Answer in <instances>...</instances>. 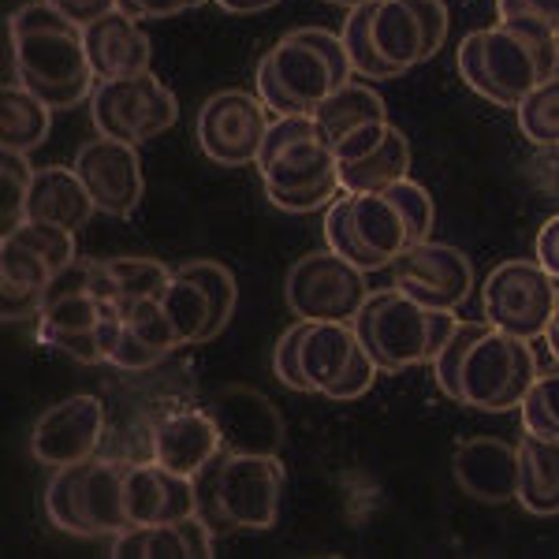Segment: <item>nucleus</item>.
Segmentation results:
<instances>
[{"mask_svg":"<svg viewBox=\"0 0 559 559\" xmlns=\"http://www.w3.org/2000/svg\"><path fill=\"white\" fill-rule=\"evenodd\" d=\"M224 452L216 421L202 407H173L157 414L150 426V459L168 471L198 477L216 455Z\"/></svg>","mask_w":559,"mask_h":559,"instance_id":"obj_20","label":"nucleus"},{"mask_svg":"<svg viewBox=\"0 0 559 559\" xmlns=\"http://www.w3.org/2000/svg\"><path fill=\"white\" fill-rule=\"evenodd\" d=\"M559 302V280L540 261H500L481 284V310L492 329L530 340L545 336Z\"/></svg>","mask_w":559,"mask_h":559,"instance_id":"obj_8","label":"nucleus"},{"mask_svg":"<svg viewBox=\"0 0 559 559\" xmlns=\"http://www.w3.org/2000/svg\"><path fill=\"white\" fill-rule=\"evenodd\" d=\"M210 522L198 515L179 522H160V526H128L112 537L116 559H210L213 548Z\"/></svg>","mask_w":559,"mask_h":559,"instance_id":"obj_24","label":"nucleus"},{"mask_svg":"<svg viewBox=\"0 0 559 559\" xmlns=\"http://www.w3.org/2000/svg\"><path fill=\"white\" fill-rule=\"evenodd\" d=\"M52 128V108L20 83H8L0 94V150L34 153L45 146Z\"/></svg>","mask_w":559,"mask_h":559,"instance_id":"obj_30","label":"nucleus"},{"mask_svg":"<svg viewBox=\"0 0 559 559\" xmlns=\"http://www.w3.org/2000/svg\"><path fill=\"white\" fill-rule=\"evenodd\" d=\"M350 221H355V236L362 239V247L384 269H392V261L418 242L407 213H403V205L395 202V194L388 187L373 194H350Z\"/></svg>","mask_w":559,"mask_h":559,"instance_id":"obj_27","label":"nucleus"},{"mask_svg":"<svg viewBox=\"0 0 559 559\" xmlns=\"http://www.w3.org/2000/svg\"><path fill=\"white\" fill-rule=\"evenodd\" d=\"M407 173H411V142H407V134L395 128V123L388 128L384 142L373 153H366L362 160H350V165L336 168L344 194L384 191V187L400 183V179L407 176Z\"/></svg>","mask_w":559,"mask_h":559,"instance_id":"obj_29","label":"nucleus"},{"mask_svg":"<svg viewBox=\"0 0 559 559\" xmlns=\"http://www.w3.org/2000/svg\"><path fill=\"white\" fill-rule=\"evenodd\" d=\"M459 332H463V369H459L455 403L489 414L522 407L540 377L530 340L508 336L489 321H459Z\"/></svg>","mask_w":559,"mask_h":559,"instance_id":"obj_6","label":"nucleus"},{"mask_svg":"<svg viewBox=\"0 0 559 559\" xmlns=\"http://www.w3.org/2000/svg\"><path fill=\"white\" fill-rule=\"evenodd\" d=\"M45 4H52L57 12H64L71 23L86 26V23L102 20L105 12H112L116 0H45Z\"/></svg>","mask_w":559,"mask_h":559,"instance_id":"obj_48","label":"nucleus"},{"mask_svg":"<svg viewBox=\"0 0 559 559\" xmlns=\"http://www.w3.org/2000/svg\"><path fill=\"white\" fill-rule=\"evenodd\" d=\"M94 213H97V205L75 168L49 165L34 173L31 198H26V221L57 224V228L79 231V228H86Z\"/></svg>","mask_w":559,"mask_h":559,"instance_id":"obj_26","label":"nucleus"},{"mask_svg":"<svg viewBox=\"0 0 559 559\" xmlns=\"http://www.w3.org/2000/svg\"><path fill=\"white\" fill-rule=\"evenodd\" d=\"M336 146L313 116H276L258 153L265 191H306L336 179Z\"/></svg>","mask_w":559,"mask_h":559,"instance_id":"obj_10","label":"nucleus"},{"mask_svg":"<svg viewBox=\"0 0 559 559\" xmlns=\"http://www.w3.org/2000/svg\"><path fill=\"white\" fill-rule=\"evenodd\" d=\"M284 463L280 455L221 459V508L231 530H269L284 500Z\"/></svg>","mask_w":559,"mask_h":559,"instance_id":"obj_17","label":"nucleus"},{"mask_svg":"<svg viewBox=\"0 0 559 559\" xmlns=\"http://www.w3.org/2000/svg\"><path fill=\"white\" fill-rule=\"evenodd\" d=\"M108 362L120 366V369H128V373H146V369L165 362V355L150 350L146 344H139V340H134L128 329H120V336H116L112 350H108Z\"/></svg>","mask_w":559,"mask_h":559,"instance_id":"obj_45","label":"nucleus"},{"mask_svg":"<svg viewBox=\"0 0 559 559\" xmlns=\"http://www.w3.org/2000/svg\"><path fill=\"white\" fill-rule=\"evenodd\" d=\"M324 242L329 250H336L340 258L350 261L362 273H381V261H377L369 250L362 247V239L355 236V221H350V194H340L336 202L324 210Z\"/></svg>","mask_w":559,"mask_h":559,"instance_id":"obj_39","label":"nucleus"},{"mask_svg":"<svg viewBox=\"0 0 559 559\" xmlns=\"http://www.w3.org/2000/svg\"><path fill=\"white\" fill-rule=\"evenodd\" d=\"M522 429L559 440V362L556 369L540 373L530 395L522 400Z\"/></svg>","mask_w":559,"mask_h":559,"instance_id":"obj_41","label":"nucleus"},{"mask_svg":"<svg viewBox=\"0 0 559 559\" xmlns=\"http://www.w3.org/2000/svg\"><path fill=\"white\" fill-rule=\"evenodd\" d=\"M452 477L466 496L481 503L519 500V448L500 437L463 440L452 455Z\"/></svg>","mask_w":559,"mask_h":559,"instance_id":"obj_22","label":"nucleus"},{"mask_svg":"<svg viewBox=\"0 0 559 559\" xmlns=\"http://www.w3.org/2000/svg\"><path fill=\"white\" fill-rule=\"evenodd\" d=\"M344 194L340 187V176L336 179H324L318 187H306V191H265L269 202L284 213H313V210H329L336 198Z\"/></svg>","mask_w":559,"mask_h":559,"instance_id":"obj_44","label":"nucleus"},{"mask_svg":"<svg viewBox=\"0 0 559 559\" xmlns=\"http://www.w3.org/2000/svg\"><path fill=\"white\" fill-rule=\"evenodd\" d=\"M108 292L120 306L139 299H160L173 280V269H165L157 258H105Z\"/></svg>","mask_w":559,"mask_h":559,"instance_id":"obj_33","label":"nucleus"},{"mask_svg":"<svg viewBox=\"0 0 559 559\" xmlns=\"http://www.w3.org/2000/svg\"><path fill=\"white\" fill-rule=\"evenodd\" d=\"M392 280L403 295L432 310H459L474 292V265L452 242L421 239L392 261Z\"/></svg>","mask_w":559,"mask_h":559,"instance_id":"obj_15","label":"nucleus"},{"mask_svg":"<svg viewBox=\"0 0 559 559\" xmlns=\"http://www.w3.org/2000/svg\"><path fill=\"white\" fill-rule=\"evenodd\" d=\"M388 128H392V123L381 120V123H366V128L344 134V139L336 142V165H350V160H362L366 153H373L384 142Z\"/></svg>","mask_w":559,"mask_h":559,"instance_id":"obj_46","label":"nucleus"},{"mask_svg":"<svg viewBox=\"0 0 559 559\" xmlns=\"http://www.w3.org/2000/svg\"><path fill=\"white\" fill-rule=\"evenodd\" d=\"M105 403L90 392L68 395V400L52 403L49 411L34 421L31 432V455L34 463L60 471L71 463H86L102 452L105 440Z\"/></svg>","mask_w":559,"mask_h":559,"instance_id":"obj_16","label":"nucleus"},{"mask_svg":"<svg viewBox=\"0 0 559 559\" xmlns=\"http://www.w3.org/2000/svg\"><path fill=\"white\" fill-rule=\"evenodd\" d=\"M216 4L231 15H254V12H265V8H276L280 0H216Z\"/></svg>","mask_w":559,"mask_h":559,"instance_id":"obj_51","label":"nucleus"},{"mask_svg":"<svg viewBox=\"0 0 559 559\" xmlns=\"http://www.w3.org/2000/svg\"><path fill=\"white\" fill-rule=\"evenodd\" d=\"M75 173L94 198L97 213L116 216V221H128L146 194L139 146H131V142L97 134L75 153Z\"/></svg>","mask_w":559,"mask_h":559,"instance_id":"obj_18","label":"nucleus"},{"mask_svg":"<svg viewBox=\"0 0 559 559\" xmlns=\"http://www.w3.org/2000/svg\"><path fill=\"white\" fill-rule=\"evenodd\" d=\"M355 329L381 373H403L411 366L437 362V355L459 329L455 310H432L418 299L403 295L400 287L369 292L366 306L358 310Z\"/></svg>","mask_w":559,"mask_h":559,"instance_id":"obj_5","label":"nucleus"},{"mask_svg":"<svg viewBox=\"0 0 559 559\" xmlns=\"http://www.w3.org/2000/svg\"><path fill=\"white\" fill-rule=\"evenodd\" d=\"M34 173L26 153L0 150V221H4V236L15 231L26 221V198H31Z\"/></svg>","mask_w":559,"mask_h":559,"instance_id":"obj_38","label":"nucleus"},{"mask_svg":"<svg viewBox=\"0 0 559 559\" xmlns=\"http://www.w3.org/2000/svg\"><path fill=\"white\" fill-rule=\"evenodd\" d=\"M284 299L302 321H355L369 299V280L336 250H313L287 269Z\"/></svg>","mask_w":559,"mask_h":559,"instance_id":"obj_11","label":"nucleus"},{"mask_svg":"<svg viewBox=\"0 0 559 559\" xmlns=\"http://www.w3.org/2000/svg\"><path fill=\"white\" fill-rule=\"evenodd\" d=\"M324 4H340V8H362V4H373V0H324Z\"/></svg>","mask_w":559,"mask_h":559,"instance_id":"obj_53","label":"nucleus"},{"mask_svg":"<svg viewBox=\"0 0 559 559\" xmlns=\"http://www.w3.org/2000/svg\"><path fill=\"white\" fill-rule=\"evenodd\" d=\"M205 4V0H116L120 12H128L131 20H173L179 12H191V8Z\"/></svg>","mask_w":559,"mask_h":559,"instance_id":"obj_47","label":"nucleus"},{"mask_svg":"<svg viewBox=\"0 0 559 559\" xmlns=\"http://www.w3.org/2000/svg\"><path fill=\"white\" fill-rule=\"evenodd\" d=\"M340 38H344V45H347V57H350L355 75L373 79V83L395 79V71L384 64V57L377 52V41H373V4L350 8L347 20H344V34H340Z\"/></svg>","mask_w":559,"mask_h":559,"instance_id":"obj_36","label":"nucleus"},{"mask_svg":"<svg viewBox=\"0 0 559 559\" xmlns=\"http://www.w3.org/2000/svg\"><path fill=\"white\" fill-rule=\"evenodd\" d=\"M500 20L481 31H471L455 49V71L477 97L519 108L522 97L545 79L556 75L559 64V31L515 8H496Z\"/></svg>","mask_w":559,"mask_h":559,"instance_id":"obj_1","label":"nucleus"},{"mask_svg":"<svg viewBox=\"0 0 559 559\" xmlns=\"http://www.w3.org/2000/svg\"><path fill=\"white\" fill-rule=\"evenodd\" d=\"M519 503L530 515H559V440L522 429L519 440Z\"/></svg>","mask_w":559,"mask_h":559,"instance_id":"obj_28","label":"nucleus"},{"mask_svg":"<svg viewBox=\"0 0 559 559\" xmlns=\"http://www.w3.org/2000/svg\"><path fill=\"white\" fill-rule=\"evenodd\" d=\"M534 250H537V261H540V265H545L548 273H552V276L559 280V213H552L545 224H540Z\"/></svg>","mask_w":559,"mask_h":559,"instance_id":"obj_49","label":"nucleus"},{"mask_svg":"<svg viewBox=\"0 0 559 559\" xmlns=\"http://www.w3.org/2000/svg\"><path fill=\"white\" fill-rule=\"evenodd\" d=\"M350 75L355 68L336 31L299 26L261 57L254 94L273 116H313L332 90L350 83Z\"/></svg>","mask_w":559,"mask_h":559,"instance_id":"obj_4","label":"nucleus"},{"mask_svg":"<svg viewBox=\"0 0 559 559\" xmlns=\"http://www.w3.org/2000/svg\"><path fill=\"white\" fill-rule=\"evenodd\" d=\"M90 120L105 139L142 146V142H153L179 120V102L153 71H142V75L131 79L97 83L94 97H90Z\"/></svg>","mask_w":559,"mask_h":559,"instance_id":"obj_9","label":"nucleus"},{"mask_svg":"<svg viewBox=\"0 0 559 559\" xmlns=\"http://www.w3.org/2000/svg\"><path fill=\"white\" fill-rule=\"evenodd\" d=\"M496 8H515V12H530L537 20L552 23L559 31V0H496Z\"/></svg>","mask_w":559,"mask_h":559,"instance_id":"obj_50","label":"nucleus"},{"mask_svg":"<svg viewBox=\"0 0 559 559\" xmlns=\"http://www.w3.org/2000/svg\"><path fill=\"white\" fill-rule=\"evenodd\" d=\"M52 276L57 273L23 242H0V318H4V324L38 318Z\"/></svg>","mask_w":559,"mask_h":559,"instance_id":"obj_25","label":"nucleus"},{"mask_svg":"<svg viewBox=\"0 0 559 559\" xmlns=\"http://www.w3.org/2000/svg\"><path fill=\"white\" fill-rule=\"evenodd\" d=\"M128 463L116 459H86L52 471L45 485V519L68 537H116L131 526L123 500Z\"/></svg>","mask_w":559,"mask_h":559,"instance_id":"obj_7","label":"nucleus"},{"mask_svg":"<svg viewBox=\"0 0 559 559\" xmlns=\"http://www.w3.org/2000/svg\"><path fill=\"white\" fill-rule=\"evenodd\" d=\"M205 411L216 421L224 452L231 455H280L284 448V418L276 403L258 388L228 384L205 400Z\"/></svg>","mask_w":559,"mask_h":559,"instance_id":"obj_19","label":"nucleus"},{"mask_svg":"<svg viewBox=\"0 0 559 559\" xmlns=\"http://www.w3.org/2000/svg\"><path fill=\"white\" fill-rule=\"evenodd\" d=\"M313 120L329 131L332 146H336L344 134L366 128V123L388 120V108H384V97L377 94V90H369L366 83H344L340 90H332V94L318 105Z\"/></svg>","mask_w":559,"mask_h":559,"instance_id":"obj_31","label":"nucleus"},{"mask_svg":"<svg viewBox=\"0 0 559 559\" xmlns=\"http://www.w3.org/2000/svg\"><path fill=\"white\" fill-rule=\"evenodd\" d=\"M38 344L79 366L108 362L116 336L123 329L120 302L108 292L105 261L75 258L52 276L38 318Z\"/></svg>","mask_w":559,"mask_h":559,"instance_id":"obj_3","label":"nucleus"},{"mask_svg":"<svg viewBox=\"0 0 559 559\" xmlns=\"http://www.w3.org/2000/svg\"><path fill=\"white\" fill-rule=\"evenodd\" d=\"M83 38H86V57H90V68H94L97 83L131 79V75L150 71V60H153L150 34L142 31L139 20H131L120 8L105 12L102 20L86 23Z\"/></svg>","mask_w":559,"mask_h":559,"instance_id":"obj_23","label":"nucleus"},{"mask_svg":"<svg viewBox=\"0 0 559 559\" xmlns=\"http://www.w3.org/2000/svg\"><path fill=\"white\" fill-rule=\"evenodd\" d=\"M120 313H123V329H128L139 344L157 350V355L168 358L176 347H183V340H179L176 324L168 318V310L160 299H139L131 306H120Z\"/></svg>","mask_w":559,"mask_h":559,"instance_id":"obj_37","label":"nucleus"},{"mask_svg":"<svg viewBox=\"0 0 559 559\" xmlns=\"http://www.w3.org/2000/svg\"><path fill=\"white\" fill-rule=\"evenodd\" d=\"M123 500H128L131 526H160V522H179L198 515L194 477H183L168 466L153 463H128L123 474Z\"/></svg>","mask_w":559,"mask_h":559,"instance_id":"obj_21","label":"nucleus"},{"mask_svg":"<svg viewBox=\"0 0 559 559\" xmlns=\"http://www.w3.org/2000/svg\"><path fill=\"white\" fill-rule=\"evenodd\" d=\"M4 239H15L23 242L26 250H34L45 265L52 269V273H60V269H68L71 261L79 258L75 250V231L68 228H57V224H38V221H23L15 231H8Z\"/></svg>","mask_w":559,"mask_h":559,"instance_id":"obj_40","label":"nucleus"},{"mask_svg":"<svg viewBox=\"0 0 559 559\" xmlns=\"http://www.w3.org/2000/svg\"><path fill=\"white\" fill-rule=\"evenodd\" d=\"M388 191L395 194V202L403 205V213H407L411 228H414V239H429L432 236V221H437V210H432V198L421 183H414V179L403 176L400 183H392Z\"/></svg>","mask_w":559,"mask_h":559,"instance_id":"obj_43","label":"nucleus"},{"mask_svg":"<svg viewBox=\"0 0 559 559\" xmlns=\"http://www.w3.org/2000/svg\"><path fill=\"white\" fill-rule=\"evenodd\" d=\"M176 273L191 276L194 284H202V292L210 295V302H213V340H216L231 324V318H236V306H239V284H236V276H231V269L221 265V261L198 258V261L179 265Z\"/></svg>","mask_w":559,"mask_h":559,"instance_id":"obj_35","label":"nucleus"},{"mask_svg":"<svg viewBox=\"0 0 559 559\" xmlns=\"http://www.w3.org/2000/svg\"><path fill=\"white\" fill-rule=\"evenodd\" d=\"M306 324L310 321H295L292 329L280 332L276 347H273V377L292 392H310V381L302 373V336H306Z\"/></svg>","mask_w":559,"mask_h":559,"instance_id":"obj_42","label":"nucleus"},{"mask_svg":"<svg viewBox=\"0 0 559 559\" xmlns=\"http://www.w3.org/2000/svg\"><path fill=\"white\" fill-rule=\"evenodd\" d=\"M519 131L537 150H559V75L530 90L515 108Z\"/></svg>","mask_w":559,"mask_h":559,"instance_id":"obj_34","label":"nucleus"},{"mask_svg":"<svg viewBox=\"0 0 559 559\" xmlns=\"http://www.w3.org/2000/svg\"><path fill=\"white\" fill-rule=\"evenodd\" d=\"M8 83L38 94L49 108H71L94 97L97 75L86 57L83 26L45 0L15 8L4 20ZM4 83V86H8Z\"/></svg>","mask_w":559,"mask_h":559,"instance_id":"obj_2","label":"nucleus"},{"mask_svg":"<svg viewBox=\"0 0 559 559\" xmlns=\"http://www.w3.org/2000/svg\"><path fill=\"white\" fill-rule=\"evenodd\" d=\"M273 128V112L250 90H216L205 97L194 120L198 150L224 168L258 165V153L265 146V134Z\"/></svg>","mask_w":559,"mask_h":559,"instance_id":"obj_13","label":"nucleus"},{"mask_svg":"<svg viewBox=\"0 0 559 559\" xmlns=\"http://www.w3.org/2000/svg\"><path fill=\"white\" fill-rule=\"evenodd\" d=\"M545 344L552 350V358L559 362V302H556V313H552V324L545 329Z\"/></svg>","mask_w":559,"mask_h":559,"instance_id":"obj_52","label":"nucleus"},{"mask_svg":"<svg viewBox=\"0 0 559 559\" xmlns=\"http://www.w3.org/2000/svg\"><path fill=\"white\" fill-rule=\"evenodd\" d=\"M160 302H165V310H168V318H173L183 347L210 344L213 340V302H210V295L202 292V284H194L191 276H183L173 269V280H168Z\"/></svg>","mask_w":559,"mask_h":559,"instance_id":"obj_32","label":"nucleus"},{"mask_svg":"<svg viewBox=\"0 0 559 559\" xmlns=\"http://www.w3.org/2000/svg\"><path fill=\"white\" fill-rule=\"evenodd\" d=\"M302 373L310 392L329 400H358L373 388L381 366L366 350L355 321H310L302 336Z\"/></svg>","mask_w":559,"mask_h":559,"instance_id":"obj_12","label":"nucleus"},{"mask_svg":"<svg viewBox=\"0 0 559 559\" xmlns=\"http://www.w3.org/2000/svg\"><path fill=\"white\" fill-rule=\"evenodd\" d=\"M373 41L395 75L426 64L448 41L444 0H373Z\"/></svg>","mask_w":559,"mask_h":559,"instance_id":"obj_14","label":"nucleus"}]
</instances>
